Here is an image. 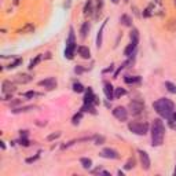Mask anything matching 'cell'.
<instances>
[{"mask_svg": "<svg viewBox=\"0 0 176 176\" xmlns=\"http://www.w3.org/2000/svg\"><path fill=\"white\" fill-rule=\"evenodd\" d=\"M153 107L154 110L157 112L161 117L164 118H171L172 113H173V110H175V105H173V102L169 99H167V98H161V99L156 100L153 103Z\"/></svg>", "mask_w": 176, "mask_h": 176, "instance_id": "1", "label": "cell"}, {"mask_svg": "<svg viewBox=\"0 0 176 176\" xmlns=\"http://www.w3.org/2000/svg\"><path fill=\"white\" fill-rule=\"evenodd\" d=\"M164 135H165V125L161 120H154L151 124V145L153 147H158L163 145Z\"/></svg>", "mask_w": 176, "mask_h": 176, "instance_id": "2", "label": "cell"}, {"mask_svg": "<svg viewBox=\"0 0 176 176\" xmlns=\"http://www.w3.org/2000/svg\"><path fill=\"white\" fill-rule=\"evenodd\" d=\"M77 50V44H76V37H74V30L73 28H70L69 32V37L66 40V48H65V58L68 59H73L74 51Z\"/></svg>", "mask_w": 176, "mask_h": 176, "instance_id": "3", "label": "cell"}, {"mask_svg": "<svg viewBox=\"0 0 176 176\" xmlns=\"http://www.w3.org/2000/svg\"><path fill=\"white\" fill-rule=\"evenodd\" d=\"M128 129L136 135H146L149 132V124L147 122H138V121H134V122H129L128 124Z\"/></svg>", "mask_w": 176, "mask_h": 176, "instance_id": "4", "label": "cell"}, {"mask_svg": "<svg viewBox=\"0 0 176 176\" xmlns=\"http://www.w3.org/2000/svg\"><path fill=\"white\" fill-rule=\"evenodd\" d=\"M113 116L117 118V120H120V121H127V118H128V110H127L125 107H122V106L114 107Z\"/></svg>", "mask_w": 176, "mask_h": 176, "instance_id": "5", "label": "cell"}, {"mask_svg": "<svg viewBox=\"0 0 176 176\" xmlns=\"http://www.w3.org/2000/svg\"><path fill=\"white\" fill-rule=\"evenodd\" d=\"M84 103H91V105H98V103H99V100H98V98L95 96L92 88H90V87H88V88H87V91H86Z\"/></svg>", "mask_w": 176, "mask_h": 176, "instance_id": "6", "label": "cell"}, {"mask_svg": "<svg viewBox=\"0 0 176 176\" xmlns=\"http://www.w3.org/2000/svg\"><path fill=\"white\" fill-rule=\"evenodd\" d=\"M143 109H145V105H143V102H140V100H132L131 103H129V110H131L132 114L142 113Z\"/></svg>", "mask_w": 176, "mask_h": 176, "instance_id": "7", "label": "cell"}, {"mask_svg": "<svg viewBox=\"0 0 176 176\" xmlns=\"http://www.w3.org/2000/svg\"><path fill=\"white\" fill-rule=\"evenodd\" d=\"M100 156L103 158H107V160H117L120 156H118V153L114 149H103L102 151H100Z\"/></svg>", "mask_w": 176, "mask_h": 176, "instance_id": "8", "label": "cell"}, {"mask_svg": "<svg viewBox=\"0 0 176 176\" xmlns=\"http://www.w3.org/2000/svg\"><path fill=\"white\" fill-rule=\"evenodd\" d=\"M139 157H140V163H142V167L145 171H149L150 169V158L149 154L143 151V150H139Z\"/></svg>", "mask_w": 176, "mask_h": 176, "instance_id": "9", "label": "cell"}, {"mask_svg": "<svg viewBox=\"0 0 176 176\" xmlns=\"http://www.w3.org/2000/svg\"><path fill=\"white\" fill-rule=\"evenodd\" d=\"M39 86L44 87L47 90H54L55 87H57V80H55V77H48V78H45V80H41L39 83Z\"/></svg>", "mask_w": 176, "mask_h": 176, "instance_id": "10", "label": "cell"}, {"mask_svg": "<svg viewBox=\"0 0 176 176\" xmlns=\"http://www.w3.org/2000/svg\"><path fill=\"white\" fill-rule=\"evenodd\" d=\"M136 48H138V41H132L128 44V47H127L125 50H124V55L125 57H134V55L136 54Z\"/></svg>", "mask_w": 176, "mask_h": 176, "instance_id": "11", "label": "cell"}, {"mask_svg": "<svg viewBox=\"0 0 176 176\" xmlns=\"http://www.w3.org/2000/svg\"><path fill=\"white\" fill-rule=\"evenodd\" d=\"M103 92H105V95H106L107 100H112L114 98V88L110 83H107V81L103 83Z\"/></svg>", "mask_w": 176, "mask_h": 176, "instance_id": "12", "label": "cell"}, {"mask_svg": "<svg viewBox=\"0 0 176 176\" xmlns=\"http://www.w3.org/2000/svg\"><path fill=\"white\" fill-rule=\"evenodd\" d=\"M77 52H78V55H80L81 58H84V59H88L91 57L90 48L86 47V45H80V47H77Z\"/></svg>", "mask_w": 176, "mask_h": 176, "instance_id": "13", "label": "cell"}, {"mask_svg": "<svg viewBox=\"0 0 176 176\" xmlns=\"http://www.w3.org/2000/svg\"><path fill=\"white\" fill-rule=\"evenodd\" d=\"M14 90H15V88H14V84L11 81H3V90H1V92L4 95L11 94Z\"/></svg>", "mask_w": 176, "mask_h": 176, "instance_id": "14", "label": "cell"}, {"mask_svg": "<svg viewBox=\"0 0 176 176\" xmlns=\"http://www.w3.org/2000/svg\"><path fill=\"white\" fill-rule=\"evenodd\" d=\"M106 22H107V19L102 23V26H100L99 32H98V37H96V45H98V47L102 45V35H103V29H105V26H106Z\"/></svg>", "mask_w": 176, "mask_h": 176, "instance_id": "15", "label": "cell"}, {"mask_svg": "<svg viewBox=\"0 0 176 176\" xmlns=\"http://www.w3.org/2000/svg\"><path fill=\"white\" fill-rule=\"evenodd\" d=\"M32 80V77L29 76V74H18L17 76V81L21 83V84H26V83H29Z\"/></svg>", "mask_w": 176, "mask_h": 176, "instance_id": "16", "label": "cell"}, {"mask_svg": "<svg viewBox=\"0 0 176 176\" xmlns=\"http://www.w3.org/2000/svg\"><path fill=\"white\" fill-rule=\"evenodd\" d=\"M124 81L127 83V84H138V83H140V77L139 76H127L125 78H124Z\"/></svg>", "mask_w": 176, "mask_h": 176, "instance_id": "17", "label": "cell"}, {"mask_svg": "<svg viewBox=\"0 0 176 176\" xmlns=\"http://www.w3.org/2000/svg\"><path fill=\"white\" fill-rule=\"evenodd\" d=\"M80 164H81V167L84 168V169H90V168L92 167V161H91L90 158H86V157L80 158Z\"/></svg>", "mask_w": 176, "mask_h": 176, "instance_id": "18", "label": "cell"}, {"mask_svg": "<svg viewBox=\"0 0 176 176\" xmlns=\"http://www.w3.org/2000/svg\"><path fill=\"white\" fill-rule=\"evenodd\" d=\"M95 105H91V103H84V106H83L81 112L84 113V112H88V113L91 114H96V112H95Z\"/></svg>", "mask_w": 176, "mask_h": 176, "instance_id": "19", "label": "cell"}, {"mask_svg": "<svg viewBox=\"0 0 176 176\" xmlns=\"http://www.w3.org/2000/svg\"><path fill=\"white\" fill-rule=\"evenodd\" d=\"M120 21H121L122 25H125V26H131V25H132V19H131V17H129V15H127V14L121 15Z\"/></svg>", "mask_w": 176, "mask_h": 176, "instance_id": "20", "label": "cell"}, {"mask_svg": "<svg viewBox=\"0 0 176 176\" xmlns=\"http://www.w3.org/2000/svg\"><path fill=\"white\" fill-rule=\"evenodd\" d=\"M88 32H90V23L84 22V23H83V26H81V30H80L83 39H86V37H87V33H88Z\"/></svg>", "mask_w": 176, "mask_h": 176, "instance_id": "21", "label": "cell"}, {"mask_svg": "<svg viewBox=\"0 0 176 176\" xmlns=\"http://www.w3.org/2000/svg\"><path fill=\"white\" fill-rule=\"evenodd\" d=\"M41 59H43V55H36V58H35V59H32L30 63H29V69L36 68V66H37V63L40 62Z\"/></svg>", "mask_w": 176, "mask_h": 176, "instance_id": "22", "label": "cell"}, {"mask_svg": "<svg viewBox=\"0 0 176 176\" xmlns=\"http://www.w3.org/2000/svg\"><path fill=\"white\" fill-rule=\"evenodd\" d=\"M165 87H167V90L171 92V94H176V86L171 81H165Z\"/></svg>", "mask_w": 176, "mask_h": 176, "instance_id": "23", "label": "cell"}, {"mask_svg": "<svg viewBox=\"0 0 176 176\" xmlns=\"http://www.w3.org/2000/svg\"><path fill=\"white\" fill-rule=\"evenodd\" d=\"M73 91H74V92H84V86H83L81 83H74V84H73Z\"/></svg>", "mask_w": 176, "mask_h": 176, "instance_id": "24", "label": "cell"}, {"mask_svg": "<svg viewBox=\"0 0 176 176\" xmlns=\"http://www.w3.org/2000/svg\"><path fill=\"white\" fill-rule=\"evenodd\" d=\"M127 94V91L124 88H116V92H114V98H120V96H124Z\"/></svg>", "mask_w": 176, "mask_h": 176, "instance_id": "25", "label": "cell"}, {"mask_svg": "<svg viewBox=\"0 0 176 176\" xmlns=\"http://www.w3.org/2000/svg\"><path fill=\"white\" fill-rule=\"evenodd\" d=\"M84 13H86V14H91V13H92V0H88V1H87L86 7H84Z\"/></svg>", "mask_w": 176, "mask_h": 176, "instance_id": "26", "label": "cell"}, {"mask_svg": "<svg viewBox=\"0 0 176 176\" xmlns=\"http://www.w3.org/2000/svg\"><path fill=\"white\" fill-rule=\"evenodd\" d=\"M33 109V106H26V107H19V109H15V110H13V113H22V112H29V110H32Z\"/></svg>", "mask_w": 176, "mask_h": 176, "instance_id": "27", "label": "cell"}, {"mask_svg": "<svg viewBox=\"0 0 176 176\" xmlns=\"http://www.w3.org/2000/svg\"><path fill=\"white\" fill-rule=\"evenodd\" d=\"M131 40L132 41H139V33H138L136 29H134V30L131 32Z\"/></svg>", "mask_w": 176, "mask_h": 176, "instance_id": "28", "label": "cell"}, {"mask_svg": "<svg viewBox=\"0 0 176 176\" xmlns=\"http://www.w3.org/2000/svg\"><path fill=\"white\" fill-rule=\"evenodd\" d=\"M21 62H22V59H21V58L15 59V61H14L13 63H10V65H8V69H14V68H17V66H18V65H19Z\"/></svg>", "mask_w": 176, "mask_h": 176, "instance_id": "29", "label": "cell"}, {"mask_svg": "<svg viewBox=\"0 0 176 176\" xmlns=\"http://www.w3.org/2000/svg\"><path fill=\"white\" fill-rule=\"evenodd\" d=\"M33 29H35V28H33V25H26V26L23 28V29H21V33H28V32H32L33 30Z\"/></svg>", "mask_w": 176, "mask_h": 176, "instance_id": "30", "label": "cell"}, {"mask_svg": "<svg viewBox=\"0 0 176 176\" xmlns=\"http://www.w3.org/2000/svg\"><path fill=\"white\" fill-rule=\"evenodd\" d=\"M81 116H83V112H80L78 114H76V116L73 117V124H78L80 120H81Z\"/></svg>", "mask_w": 176, "mask_h": 176, "instance_id": "31", "label": "cell"}, {"mask_svg": "<svg viewBox=\"0 0 176 176\" xmlns=\"http://www.w3.org/2000/svg\"><path fill=\"white\" fill-rule=\"evenodd\" d=\"M23 96H25V98H35V96H37V94L35 91H28V92L23 94Z\"/></svg>", "mask_w": 176, "mask_h": 176, "instance_id": "32", "label": "cell"}, {"mask_svg": "<svg viewBox=\"0 0 176 176\" xmlns=\"http://www.w3.org/2000/svg\"><path fill=\"white\" fill-rule=\"evenodd\" d=\"M134 165H135V161L134 160H128L125 164V169H131V168H134Z\"/></svg>", "mask_w": 176, "mask_h": 176, "instance_id": "33", "label": "cell"}, {"mask_svg": "<svg viewBox=\"0 0 176 176\" xmlns=\"http://www.w3.org/2000/svg\"><path fill=\"white\" fill-rule=\"evenodd\" d=\"M103 142H105L103 136H96V139H95V145H103Z\"/></svg>", "mask_w": 176, "mask_h": 176, "instance_id": "34", "label": "cell"}, {"mask_svg": "<svg viewBox=\"0 0 176 176\" xmlns=\"http://www.w3.org/2000/svg\"><path fill=\"white\" fill-rule=\"evenodd\" d=\"M61 136V132H57V134H52V135L48 136V140H52V139H57V138H59Z\"/></svg>", "mask_w": 176, "mask_h": 176, "instance_id": "35", "label": "cell"}, {"mask_svg": "<svg viewBox=\"0 0 176 176\" xmlns=\"http://www.w3.org/2000/svg\"><path fill=\"white\" fill-rule=\"evenodd\" d=\"M39 156H35V157H30V158H26V163H33V161H36Z\"/></svg>", "mask_w": 176, "mask_h": 176, "instance_id": "36", "label": "cell"}, {"mask_svg": "<svg viewBox=\"0 0 176 176\" xmlns=\"http://www.w3.org/2000/svg\"><path fill=\"white\" fill-rule=\"evenodd\" d=\"M74 72H76V73H78V74H80V73H83V72H84V69H83L81 66H77V68L74 69Z\"/></svg>", "mask_w": 176, "mask_h": 176, "instance_id": "37", "label": "cell"}, {"mask_svg": "<svg viewBox=\"0 0 176 176\" xmlns=\"http://www.w3.org/2000/svg\"><path fill=\"white\" fill-rule=\"evenodd\" d=\"M169 120H172V121H176V113H172V116H171V118Z\"/></svg>", "mask_w": 176, "mask_h": 176, "instance_id": "38", "label": "cell"}, {"mask_svg": "<svg viewBox=\"0 0 176 176\" xmlns=\"http://www.w3.org/2000/svg\"><path fill=\"white\" fill-rule=\"evenodd\" d=\"M112 70H113V65H112V66H110V68H107V69H106V70H105V73H107V72H112Z\"/></svg>", "mask_w": 176, "mask_h": 176, "instance_id": "39", "label": "cell"}, {"mask_svg": "<svg viewBox=\"0 0 176 176\" xmlns=\"http://www.w3.org/2000/svg\"><path fill=\"white\" fill-rule=\"evenodd\" d=\"M171 127H172V128H173V129H176V125H175V124H173V122H171Z\"/></svg>", "mask_w": 176, "mask_h": 176, "instance_id": "40", "label": "cell"}, {"mask_svg": "<svg viewBox=\"0 0 176 176\" xmlns=\"http://www.w3.org/2000/svg\"><path fill=\"white\" fill-rule=\"evenodd\" d=\"M112 1H113V3H118V0H112Z\"/></svg>", "mask_w": 176, "mask_h": 176, "instance_id": "41", "label": "cell"}, {"mask_svg": "<svg viewBox=\"0 0 176 176\" xmlns=\"http://www.w3.org/2000/svg\"><path fill=\"white\" fill-rule=\"evenodd\" d=\"M19 0H14V3H15V4H17V3H18Z\"/></svg>", "mask_w": 176, "mask_h": 176, "instance_id": "42", "label": "cell"}, {"mask_svg": "<svg viewBox=\"0 0 176 176\" xmlns=\"http://www.w3.org/2000/svg\"><path fill=\"white\" fill-rule=\"evenodd\" d=\"M175 175H176V168H175Z\"/></svg>", "mask_w": 176, "mask_h": 176, "instance_id": "43", "label": "cell"}, {"mask_svg": "<svg viewBox=\"0 0 176 176\" xmlns=\"http://www.w3.org/2000/svg\"><path fill=\"white\" fill-rule=\"evenodd\" d=\"M175 4H176V0H175Z\"/></svg>", "mask_w": 176, "mask_h": 176, "instance_id": "44", "label": "cell"}, {"mask_svg": "<svg viewBox=\"0 0 176 176\" xmlns=\"http://www.w3.org/2000/svg\"><path fill=\"white\" fill-rule=\"evenodd\" d=\"M125 1H128V0H125Z\"/></svg>", "mask_w": 176, "mask_h": 176, "instance_id": "45", "label": "cell"}]
</instances>
